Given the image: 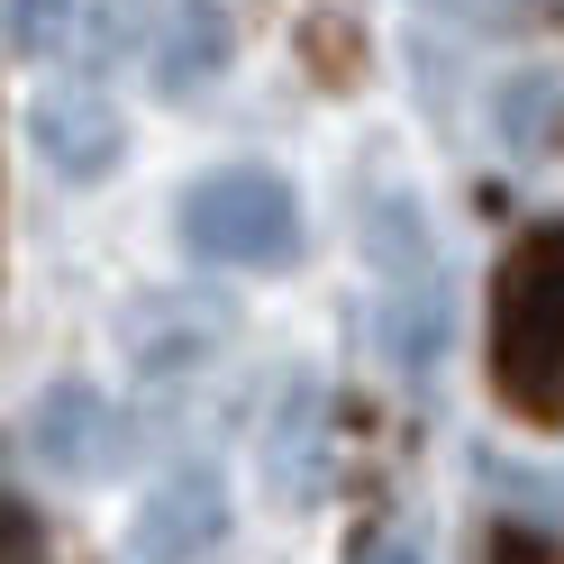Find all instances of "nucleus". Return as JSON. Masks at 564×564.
I'll list each match as a JSON object with an SVG mask.
<instances>
[{
	"instance_id": "f257e3e1",
	"label": "nucleus",
	"mask_w": 564,
	"mask_h": 564,
	"mask_svg": "<svg viewBox=\"0 0 564 564\" xmlns=\"http://www.w3.org/2000/svg\"><path fill=\"white\" fill-rule=\"evenodd\" d=\"M491 392L528 429H564V219L528 228L491 282Z\"/></svg>"
},
{
	"instance_id": "f03ea898",
	"label": "nucleus",
	"mask_w": 564,
	"mask_h": 564,
	"mask_svg": "<svg viewBox=\"0 0 564 564\" xmlns=\"http://www.w3.org/2000/svg\"><path fill=\"white\" fill-rule=\"evenodd\" d=\"M183 246L200 264H228V273L282 264L301 246V200L264 164H219V173H200L183 192Z\"/></svg>"
},
{
	"instance_id": "7ed1b4c3",
	"label": "nucleus",
	"mask_w": 564,
	"mask_h": 564,
	"mask_svg": "<svg viewBox=\"0 0 564 564\" xmlns=\"http://www.w3.org/2000/svg\"><path fill=\"white\" fill-rule=\"evenodd\" d=\"M264 482L282 510H319L337 482V401L319 373H282L264 401Z\"/></svg>"
},
{
	"instance_id": "20e7f679",
	"label": "nucleus",
	"mask_w": 564,
	"mask_h": 564,
	"mask_svg": "<svg viewBox=\"0 0 564 564\" xmlns=\"http://www.w3.org/2000/svg\"><path fill=\"white\" fill-rule=\"evenodd\" d=\"M228 538V474L209 455H183L147 501H137L128 528V564H209Z\"/></svg>"
},
{
	"instance_id": "39448f33",
	"label": "nucleus",
	"mask_w": 564,
	"mask_h": 564,
	"mask_svg": "<svg viewBox=\"0 0 564 564\" xmlns=\"http://www.w3.org/2000/svg\"><path fill=\"white\" fill-rule=\"evenodd\" d=\"M28 455H37L55 482H100V474H119V455H128V419H119V401L100 392V382L64 373V382L37 392V410H28Z\"/></svg>"
},
{
	"instance_id": "423d86ee",
	"label": "nucleus",
	"mask_w": 564,
	"mask_h": 564,
	"mask_svg": "<svg viewBox=\"0 0 564 564\" xmlns=\"http://www.w3.org/2000/svg\"><path fill=\"white\" fill-rule=\"evenodd\" d=\"M228 301L219 292H147V301H128V319H119V337H128V365H137V382H155V392H183L192 373H209V356L228 346Z\"/></svg>"
},
{
	"instance_id": "0eeeda50",
	"label": "nucleus",
	"mask_w": 564,
	"mask_h": 564,
	"mask_svg": "<svg viewBox=\"0 0 564 564\" xmlns=\"http://www.w3.org/2000/svg\"><path fill=\"white\" fill-rule=\"evenodd\" d=\"M28 147H37V164L55 173V183H110L119 155H128V119L119 100L100 83H46L37 110H28Z\"/></svg>"
},
{
	"instance_id": "6e6552de",
	"label": "nucleus",
	"mask_w": 564,
	"mask_h": 564,
	"mask_svg": "<svg viewBox=\"0 0 564 564\" xmlns=\"http://www.w3.org/2000/svg\"><path fill=\"white\" fill-rule=\"evenodd\" d=\"M356 237H365V264H373V292H410V282H446V246H437V219L429 200L382 183L365 192L356 209Z\"/></svg>"
},
{
	"instance_id": "1a4fd4ad",
	"label": "nucleus",
	"mask_w": 564,
	"mask_h": 564,
	"mask_svg": "<svg viewBox=\"0 0 564 564\" xmlns=\"http://www.w3.org/2000/svg\"><path fill=\"white\" fill-rule=\"evenodd\" d=\"M237 55V19L219 10V0H173L155 46H147V74H155V100H200L209 83L228 74Z\"/></svg>"
},
{
	"instance_id": "9d476101",
	"label": "nucleus",
	"mask_w": 564,
	"mask_h": 564,
	"mask_svg": "<svg viewBox=\"0 0 564 564\" xmlns=\"http://www.w3.org/2000/svg\"><path fill=\"white\" fill-rule=\"evenodd\" d=\"M446 328H455V292L446 282H410V292H373V337L392 356L401 382H429L446 356Z\"/></svg>"
},
{
	"instance_id": "9b49d317",
	"label": "nucleus",
	"mask_w": 564,
	"mask_h": 564,
	"mask_svg": "<svg viewBox=\"0 0 564 564\" xmlns=\"http://www.w3.org/2000/svg\"><path fill=\"white\" fill-rule=\"evenodd\" d=\"M491 128H501V155L510 164H546L564 147V83L546 74V64L501 74V91H491Z\"/></svg>"
},
{
	"instance_id": "f8f14e48",
	"label": "nucleus",
	"mask_w": 564,
	"mask_h": 564,
	"mask_svg": "<svg viewBox=\"0 0 564 564\" xmlns=\"http://www.w3.org/2000/svg\"><path fill=\"white\" fill-rule=\"evenodd\" d=\"M155 28H164L155 0H100V10H91V46L100 55H128V46H155Z\"/></svg>"
},
{
	"instance_id": "ddd939ff",
	"label": "nucleus",
	"mask_w": 564,
	"mask_h": 564,
	"mask_svg": "<svg viewBox=\"0 0 564 564\" xmlns=\"http://www.w3.org/2000/svg\"><path fill=\"white\" fill-rule=\"evenodd\" d=\"M64 19H74V0H0V28H10L19 55H46L64 37Z\"/></svg>"
},
{
	"instance_id": "4468645a",
	"label": "nucleus",
	"mask_w": 564,
	"mask_h": 564,
	"mask_svg": "<svg viewBox=\"0 0 564 564\" xmlns=\"http://www.w3.org/2000/svg\"><path fill=\"white\" fill-rule=\"evenodd\" d=\"M346 564H429V538H419L410 519H373L356 546H346Z\"/></svg>"
},
{
	"instance_id": "2eb2a0df",
	"label": "nucleus",
	"mask_w": 564,
	"mask_h": 564,
	"mask_svg": "<svg viewBox=\"0 0 564 564\" xmlns=\"http://www.w3.org/2000/svg\"><path fill=\"white\" fill-rule=\"evenodd\" d=\"M501 564H564V555H555V546H538V538H510V546H501Z\"/></svg>"
}]
</instances>
